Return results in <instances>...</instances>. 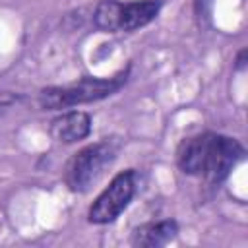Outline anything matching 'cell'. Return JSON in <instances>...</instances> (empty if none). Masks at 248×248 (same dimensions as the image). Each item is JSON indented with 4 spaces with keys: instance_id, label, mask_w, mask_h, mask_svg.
<instances>
[{
    "instance_id": "1",
    "label": "cell",
    "mask_w": 248,
    "mask_h": 248,
    "mask_svg": "<svg viewBox=\"0 0 248 248\" xmlns=\"http://www.w3.org/2000/svg\"><path fill=\"white\" fill-rule=\"evenodd\" d=\"M126 76L128 72H120L112 78H83L72 85L45 87L39 91V107L45 110H60V108L105 99L116 93L126 83Z\"/></svg>"
},
{
    "instance_id": "2",
    "label": "cell",
    "mask_w": 248,
    "mask_h": 248,
    "mask_svg": "<svg viewBox=\"0 0 248 248\" xmlns=\"http://www.w3.org/2000/svg\"><path fill=\"white\" fill-rule=\"evenodd\" d=\"M116 143L103 140L79 149L66 167V184L72 192H87L116 159Z\"/></svg>"
},
{
    "instance_id": "3",
    "label": "cell",
    "mask_w": 248,
    "mask_h": 248,
    "mask_svg": "<svg viewBox=\"0 0 248 248\" xmlns=\"http://www.w3.org/2000/svg\"><path fill=\"white\" fill-rule=\"evenodd\" d=\"M136 192V172L124 170L118 172L110 184L97 196L93 205L89 207V221L95 225H107L112 223L130 203Z\"/></svg>"
},
{
    "instance_id": "4",
    "label": "cell",
    "mask_w": 248,
    "mask_h": 248,
    "mask_svg": "<svg viewBox=\"0 0 248 248\" xmlns=\"http://www.w3.org/2000/svg\"><path fill=\"white\" fill-rule=\"evenodd\" d=\"M242 157H244V147L234 138L211 134L203 169H202V176L209 184H219L231 174V170Z\"/></svg>"
},
{
    "instance_id": "5",
    "label": "cell",
    "mask_w": 248,
    "mask_h": 248,
    "mask_svg": "<svg viewBox=\"0 0 248 248\" xmlns=\"http://www.w3.org/2000/svg\"><path fill=\"white\" fill-rule=\"evenodd\" d=\"M91 132V116L81 110H70L50 122V134L56 141L74 143L85 140Z\"/></svg>"
},
{
    "instance_id": "6",
    "label": "cell",
    "mask_w": 248,
    "mask_h": 248,
    "mask_svg": "<svg viewBox=\"0 0 248 248\" xmlns=\"http://www.w3.org/2000/svg\"><path fill=\"white\" fill-rule=\"evenodd\" d=\"M209 132L207 134H200V136H192L188 140H184L178 145L176 151V163L180 167L182 172L192 174V176H202V169H203V161H205V153H207V143H209Z\"/></svg>"
},
{
    "instance_id": "7",
    "label": "cell",
    "mask_w": 248,
    "mask_h": 248,
    "mask_svg": "<svg viewBox=\"0 0 248 248\" xmlns=\"http://www.w3.org/2000/svg\"><path fill=\"white\" fill-rule=\"evenodd\" d=\"M178 232V225L172 219L157 221V223H145L134 229L130 244L138 248H159L170 242Z\"/></svg>"
},
{
    "instance_id": "8",
    "label": "cell",
    "mask_w": 248,
    "mask_h": 248,
    "mask_svg": "<svg viewBox=\"0 0 248 248\" xmlns=\"http://www.w3.org/2000/svg\"><path fill=\"white\" fill-rule=\"evenodd\" d=\"M161 10L159 0H138L122 4V16H120V31H136L149 21L157 17Z\"/></svg>"
},
{
    "instance_id": "9",
    "label": "cell",
    "mask_w": 248,
    "mask_h": 248,
    "mask_svg": "<svg viewBox=\"0 0 248 248\" xmlns=\"http://www.w3.org/2000/svg\"><path fill=\"white\" fill-rule=\"evenodd\" d=\"M120 16H122V2L101 0L93 12V21L97 29L107 33H116L120 31Z\"/></svg>"
},
{
    "instance_id": "10",
    "label": "cell",
    "mask_w": 248,
    "mask_h": 248,
    "mask_svg": "<svg viewBox=\"0 0 248 248\" xmlns=\"http://www.w3.org/2000/svg\"><path fill=\"white\" fill-rule=\"evenodd\" d=\"M246 56H248V50L242 48L238 54H236V60H234V68L236 70H244L246 68Z\"/></svg>"
},
{
    "instance_id": "11",
    "label": "cell",
    "mask_w": 248,
    "mask_h": 248,
    "mask_svg": "<svg viewBox=\"0 0 248 248\" xmlns=\"http://www.w3.org/2000/svg\"><path fill=\"white\" fill-rule=\"evenodd\" d=\"M0 112H2V105H0Z\"/></svg>"
}]
</instances>
